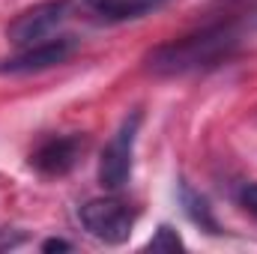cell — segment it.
Instances as JSON below:
<instances>
[{
	"label": "cell",
	"mask_w": 257,
	"mask_h": 254,
	"mask_svg": "<svg viewBox=\"0 0 257 254\" xmlns=\"http://www.w3.org/2000/svg\"><path fill=\"white\" fill-rule=\"evenodd\" d=\"M78 218H81L84 230L105 245H123L132 236V227H135V212L117 197L87 200L81 206Z\"/></svg>",
	"instance_id": "2"
},
{
	"label": "cell",
	"mask_w": 257,
	"mask_h": 254,
	"mask_svg": "<svg viewBox=\"0 0 257 254\" xmlns=\"http://www.w3.org/2000/svg\"><path fill=\"white\" fill-rule=\"evenodd\" d=\"M84 147H87V138H84V135L48 138V141L30 156V165H33L36 171L48 174V177H63V174H69V171L78 165Z\"/></svg>",
	"instance_id": "5"
},
{
	"label": "cell",
	"mask_w": 257,
	"mask_h": 254,
	"mask_svg": "<svg viewBox=\"0 0 257 254\" xmlns=\"http://www.w3.org/2000/svg\"><path fill=\"white\" fill-rule=\"evenodd\" d=\"M147 0H84V9L99 21H128L147 12Z\"/></svg>",
	"instance_id": "7"
},
{
	"label": "cell",
	"mask_w": 257,
	"mask_h": 254,
	"mask_svg": "<svg viewBox=\"0 0 257 254\" xmlns=\"http://www.w3.org/2000/svg\"><path fill=\"white\" fill-rule=\"evenodd\" d=\"M180 203H183L186 215L192 218L194 224H200V227L209 230V233H218V221H215V215H212L206 197H200L189 183H180Z\"/></svg>",
	"instance_id": "8"
},
{
	"label": "cell",
	"mask_w": 257,
	"mask_h": 254,
	"mask_svg": "<svg viewBox=\"0 0 257 254\" xmlns=\"http://www.w3.org/2000/svg\"><path fill=\"white\" fill-rule=\"evenodd\" d=\"M233 45H236V33L230 27H212V30L162 45L159 51L150 54V69L159 75H183L194 69L218 66L230 57Z\"/></svg>",
	"instance_id": "1"
},
{
	"label": "cell",
	"mask_w": 257,
	"mask_h": 254,
	"mask_svg": "<svg viewBox=\"0 0 257 254\" xmlns=\"http://www.w3.org/2000/svg\"><path fill=\"white\" fill-rule=\"evenodd\" d=\"M72 51H75V42H72L69 36H60V39H45V42H36V45L21 48V54H15V57H9V60H3V63H0V72L24 75V72L51 69V66L63 63Z\"/></svg>",
	"instance_id": "6"
},
{
	"label": "cell",
	"mask_w": 257,
	"mask_h": 254,
	"mask_svg": "<svg viewBox=\"0 0 257 254\" xmlns=\"http://www.w3.org/2000/svg\"><path fill=\"white\" fill-rule=\"evenodd\" d=\"M138 129H141V114L132 111L126 120L120 123V129L114 132V138L105 144L102 159H99V183H102L105 191H120L128 183Z\"/></svg>",
	"instance_id": "3"
},
{
	"label": "cell",
	"mask_w": 257,
	"mask_h": 254,
	"mask_svg": "<svg viewBox=\"0 0 257 254\" xmlns=\"http://www.w3.org/2000/svg\"><path fill=\"white\" fill-rule=\"evenodd\" d=\"M63 15H66V0H48V3H39V6L21 12V15L9 24L6 36H9V42L18 45V48H27V45L45 42V39L60 27Z\"/></svg>",
	"instance_id": "4"
},
{
	"label": "cell",
	"mask_w": 257,
	"mask_h": 254,
	"mask_svg": "<svg viewBox=\"0 0 257 254\" xmlns=\"http://www.w3.org/2000/svg\"><path fill=\"white\" fill-rule=\"evenodd\" d=\"M147 248H150V251H177V248H183V239H180V233H177L174 227L162 224V227L156 230V236L147 242Z\"/></svg>",
	"instance_id": "9"
},
{
	"label": "cell",
	"mask_w": 257,
	"mask_h": 254,
	"mask_svg": "<svg viewBox=\"0 0 257 254\" xmlns=\"http://www.w3.org/2000/svg\"><path fill=\"white\" fill-rule=\"evenodd\" d=\"M72 245L66 242V239H48L45 245H42V251H69Z\"/></svg>",
	"instance_id": "11"
},
{
	"label": "cell",
	"mask_w": 257,
	"mask_h": 254,
	"mask_svg": "<svg viewBox=\"0 0 257 254\" xmlns=\"http://www.w3.org/2000/svg\"><path fill=\"white\" fill-rule=\"evenodd\" d=\"M239 203H242L248 212H254L257 215V183L254 186H245V189L239 191Z\"/></svg>",
	"instance_id": "10"
}]
</instances>
